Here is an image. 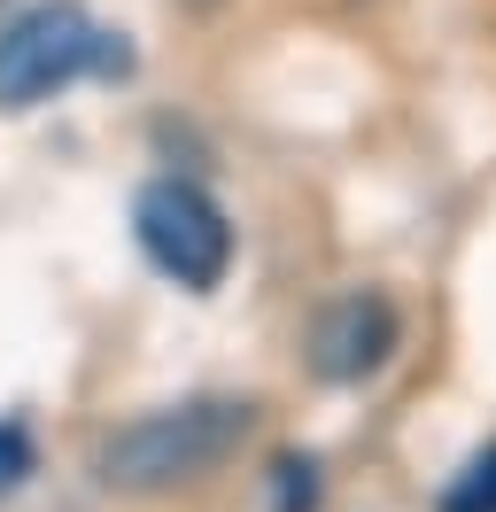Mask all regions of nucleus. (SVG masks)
I'll list each match as a JSON object with an SVG mask.
<instances>
[{
    "mask_svg": "<svg viewBox=\"0 0 496 512\" xmlns=\"http://www.w3.org/2000/svg\"><path fill=\"white\" fill-rule=\"evenodd\" d=\"M434 512H496V443L473 450L458 474H450V489H442V505Z\"/></svg>",
    "mask_w": 496,
    "mask_h": 512,
    "instance_id": "obj_5",
    "label": "nucleus"
},
{
    "mask_svg": "<svg viewBox=\"0 0 496 512\" xmlns=\"http://www.w3.org/2000/svg\"><path fill=\"white\" fill-rule=\"evenodd\" d=\"M248 435H256L248 396H186V404H163L117 435H101L93 474H101V489H124V497H171V489H194L217 466H233Z\"/></svg>",
    "mask_w": 496,
    "mask_h": 512,
    "instance_id": "obj_1",
    "label": "nucleus"
},
{
    "mask_svg": "<svg viewBox=\"0 0 496 512\" xmlns=\"http://www.w3.org/2000/svg\"><path fill=\"white\" fill-rule=\"evenodd\" d=\"M396 342H403L396 303L380 288H349V295H334V303L318 311V326H310V373L334 381V388L372 381V373L396 357Z\"/></svg>",
    "mask_w": 496,
    "mask_h": 512,
    "instance_id": "obj_4",
    "label": "nucleus"
},
{
    "mask_svg": "<svg viewBox=\"0 0 496 512\" xmlns=\"http://www.w3.org/2000/svg\"><path fill=\"white\" fill-rule=\"evenodd\" d=\"M279 512H318V466L310 458H279Z\"/></svg>",
    "mask_w": 496,
    "mask_h": 512,
    "instance_id": "obj_7",
    "label": "nucleus"
},
{
    "mask_svg": "<svg viewBox=\"0 0 496 512\" xmlns=\"http://www.w3.org/2000/svg\"><path fill=\"white\" fill-rule=\"evenodd\" d=\"M31 474H39V443H31V427H24V419H0V497H16Z\"/></svg>",
    "mask_w": 496,
    "mask_h": 512,
    "instance_id": "obj_6",
    "label": "nucleus"
},
{
    "mask_svg": "<svg viewBox=\"0 0 496 512\" xmlns=\"http://www.w3.org/2000/svg\"><path fill=\"white\" fill-rule=\"evenodd\" d=\"M132 233H140V256L186 295H210L233 272V218L194 179H148L132 202Z\"/></svg>",
    "mask_w": 496,
    "mask_h": 512,
    "instance_id": "obj_3",
    "label": "nucleus"
},
{
    "mask_svg": "<svg viewBox=\"0 0 496 512\" xmlns=\"http://www.w3.org/2000/svg\"><path fill=\"white\" fill-rule=\"evenodd\" d=\"M124 70H132L124 32L93 24L78 0H31L0 24V109L8 117L70 94L86 78H124Z\"/></svg>",
    "mask_w": 496,
    "mask_h": 512,
    "instance_id": "obj_2",
    "label": "nucleus"
}]
</instances>
